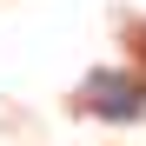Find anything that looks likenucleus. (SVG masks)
Masks as SVG:
<instances>
[{
  "label": "nucleus",
  "mask_w": 146,
  "mask_h": 146,
  "mask_svg": "<svg viewBox=\"0 0 146 146\" xmlns=\"http://www.w3.org/2000/svg\"><path fill=\"white\" fill-rule=\"evenodd\" d=\"M93 100H100L106 119H119V113H139L146 86H139V80H113V73H106V80H93Z\"/></svg>",
  "instance_id": "nucleus-1"
}]
</instances>
